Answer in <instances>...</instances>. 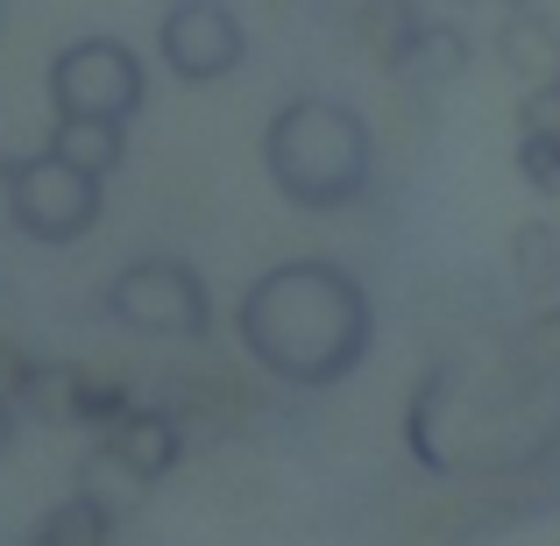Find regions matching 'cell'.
<instances>
[{
	"mask_svg": "<svg viewBox=\"0 0 560 546\" xmlns=\"http://www.w3.org/2000/svg\"><path fill=\"white\" fill-rule=\"evenodd\" d=\"M79 383H85V362H36V376L22 391V419L79 426Z\"/></svg>",
	"mask_w": 560,
	"mask_h": 546,
	"instance_id": "obj_16",
	"label": "cell"
},
{
	"mask_svg": "<svg viewBox=\"0 0 560 546\" xmlns=\"http://www.w3.org/2000/svg\"><path fill=\"white\" fill-rule=\"evenodd\" d=\"M50 150L71 156L93 178H114L128 164V121H85V114H57L50 121Z\"/></svg>",
	"mask_w": 560,
	"mask_h": 546,
	"instance_id": "obj_10",
	"label": "cell"
},
{
	"mask_svg": "<svg viewBox=\"0 0 560 546\" xmlns=\"http://www.w3.org/2000/svg\"><path fill=\"white\" fill-rule=\"evenodd\" d=\"M100 305H107L114 327L142 334V341H206V334L220 327L213 291H206V277L191 270L185 256L121 263V270L107 277V291H100Z\"/></svg>",
	"mask_w": 560,
	"mask_h": 546,
	"instance_id": "obj_5",
	"label": "cell"
},
{
	"mask_svg": "<svg viewBox=\"0 0 560 546\" xmlns=\"http://www.w3.org/2000/svg\"><path fill=\"white\" fill-rule=\"evenodd\" d=\"M518 178L539 191V199H560V136H518Z\"/></svg>",
	"mask_w": 560,
	"mask_h": 546,
	"instance_id": "obj_17",
	"label": "cell"
},
{
	"mask_svg": "<svg viewBox=\"0 0 560 546\" xmlns=\"http://www.w3.org/2000/svg\"><path fill=\"white\" fill-rule=\"evenodd\" d=\"M14 433H22V411H14V405H0V462H8V448H14Z\"/></svg>",
	"mask_w": 560,
	"mask_h": 546,
	"instance_id": "obj_20",
	"label": "cell"
},
{
	"mask_svg": "<svg viewBox=\"0 0 560 546\" xmlns=\"http://www.w3.org/2000/svg\"><path fill=\"white\" fill-rule=\"evenodd\" d=\"M50 114H85V121H136L150 100V71L121 36H79L43 71Z\"/></svg>",
	"mask_w": 560,
	"mask_h": 546,
	"instance_id": "obj_6",
	"label": "cell"
},
{
	"mask_svg": "<svg viewBox=\"0 0 560 546\" xmlns=\"http://www.w3.org/2000/svg\"><path fill=\"white\" fill-rule=\"evenodd\" d=\"M79 490L93 497V504H107L114 519L128 525V519L142 511V497H150V483H142L136 468H128L121 454L107 448V440H93V448H85V462H79Z\"/></svg>",
	"mask_w": 560,
	"mask_h": 546,
	"instance_id": "obj_14",
	"label": "cell"
},
{
	"mask_svg": "<svg viewBox=\"0 0 560 546\" xmlns=\"http://www.w3.org/2000/svg\"><path fill=\"white\" fill-rule=\"evenodd\" d=\"M518 136H560V79L518 93Z\"/></svg>",
	"mask_w": 560,
	"mask_h": 546,
	"instance_id": "obj_18",
	"label": "cell"
},
{
	"mask_svg": "<svg viewBox=\"0 0 560 546\" xmlns=\"http://www.w3.org/2000/svg\"><path fill=\"white\" fill-rule=\"evenodd\" d=\"M497 57L511 65V79L553 85L560 79V22L547 8H511L504 28H497Z\"/></svg>",
	"mask_w": 560,
	"mask_h": 546,
	"instance_id": "obj_9",
	"label": "cell"
},
{
	"mask_svg": "<svg viewBox=\"0 0 560 546\" xmlns=\"http://www.w3.org/2000/svg\"><path fill=\"white\" fill-rule=\"evenodd\" d=\"M405 454L440 483H504L560 462V369L504 362H433L405 405Z\"/></svg>",
	"mask_w": 560,
	"mask_h": 546,
	"instance_id": "obj_1",
	"label": "cell"
},
{
	"mask_svg": "<svg viewBox=\"0 0 560 546\" xmlns=\"http://www.w3.org/2000/svg\"><path fill=\"white\" fill-rule=\"evenodd\" d=\"M0 206H8L22 242L71 248L107 213V178L79 171L71 156H57L50 142H43V150H28V156H0Z\"/></svg>",
	"mask_w": 560,
	"mask_h": 546,
	"instance_id": "obj_4",
	"label": "cell"
},
{
	"mask_svg": "<svg viewBox=\"0 0 560 546\" xmlns=\"http://www.w3.org/2000/svg\"><path fill=\"white\" fill-rule=\"evenodd\" d=\"M0 8H8V0H0Z\"/></svg>",
	"mask_w": 560,
	"mask_h": 546,
	"instance_id": "obj_21",
	"label": "cell"
},
{
	"mask_svg": "<svg viewBox=\"0 0 560 546\" xmlns=\"http://www.w3.org/2000/svg\"><path fill=\"white\" fill-rule=\"evenodd\" d=\"M114 539H121V519H114L107 504H93L85 490L57 497V504L28 525V546H114Z\"/></svg>",
	"mask_w": 560,
	"mask_h": 546,
	"instance_id": "obj_11",
	"label": "cell"
},
{
	"mask_svg": "<svg viewBox=\"0 0 560 546\" xmlns=\"http://www.w3.org/2000/svg\"><path fill=\"white\" fill-rule=\"evenodd\" d=\"M262 178L299 213H348L376 178V128L334 93H299L262 121Z\"/></svg>",
	"mask_w": 560,
	"mask_h": 546,
	"instance_id": "obj_3",
	"label": "cell"
},
{
	"mask_svg": "<svg viewBox=\"0 0 560 546\" xmlns=\"http://www.w3.org/2000/svg\"><path fill=\"white\" fill-rule=\"evenodd\" d=\"M511 284L525 299H560V228L547 213L511 228Z\"/></svg>",
	"mask_w": 560,
	"mask_h": 546,
	"instance_id": "obj_12",
	"label": "cell"
},
{
	"mask_svg": "<svg viewBox=\"0 0 560 546\" xmlns=\"http://www.w3.org/2000/svg\"><path fill=\"white\" fill-rule=\"evenodd\" d=\"M100 440H107V448L121 454V462L136 468L150 490L185 462V433H178V419H171V411H156V405H136L121 426H114V433H100Z\"/></svg>",
	"mask_w": 560,
	"mask_h": 546,
	"instance_id": "obj_8",
	"label": "cell"
},
{
	"mask_svg": "<svg viewBox=\"0 0 560 546\" xmlns=\"http://www.w3.org/2000/svg\"><path fill=\"white\" fill-rule=\"evenodd\" d=\"M419 28H425V14L411 8V0H362V8H355V43L376 57L383 71L419 43Z\"/></svg>",
	"mask_w": 560,
	"mask_h": 546,
	"instance_id": "obj_15",
	"label": "cell"
},
{
	"mask_svg": "<svg viewBox=\"0 0 560 546\" xmlns=\"http://www.w3.org/2000/svg\"><path fill=\"white\" fill-rule=\"evenodd\" d=\"M234 341L242 356L284 391H334L376 348V299L348 263L291 256L270 263L234 299Z\"/></svg>",
	"mask_w": 560,
	"mask_h": 546,
	"instance_id": "obj_2",
	"label": "cell"
},
{
	"mask_svg": "<svg viewBox=\"0 0 560 546\" xmlns=\"http://www.w3.org/2000/svg\"><path fill=\"white\" fill-rule=\"evenodd\" d=\"M28 376H36V356H28V348H14V341H0V405H14V411H22Z\"/></svg>",
	"mask_w": 560,
	"mask_h": 546,
	"instance_id": "obj_19",
	"label": "cell"
},
{
	"mask_svg": "<svg viewBox=\"0 0 560 546\" xmlns=\"http://www.w3.org/2000/svg\"><path fill=\"white\" fill-rule=\"evenodd\" d=\"M156 57L171 65V79L185 85H220L242 71L248 57V28L228 0H171L156 22Z\"/></svg>",
	"mask_w": 560,
	"mask_h": 546,
	"instance_id": "obj_7",
	"label": "cell"
},
{
	"mask_svg": "<svg viewBox=\"0 0 560 546\" xmlns=\"http://www.w3.org/2000/svg\"><path fill=\"white\" fill-rule=\"evenodd\" d=\"M462 71H468V36H462L454 22H425L419 43H411V50L390 65V79H405V85H419V93H433V85L462 79Z\"/></svg>",
	"mask_w": 560,
	"mask_h": 546,
	"instance_id": "obj_13",
	"label": "cell"
}]
</instances>
